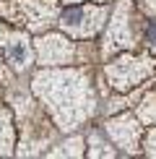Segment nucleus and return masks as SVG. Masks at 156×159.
<instances>
[{
  "instance_id": "obj_1",
  "label": "nucleus",
  "mask_w": 156,
  "mask_h": 159,
  "mask_svg": "<svg viewBox=\"0 0 156 159\" xmlns=\"http://www.w3.org/2000/svg\"><path fill=\"white\" fill-rule=\"evenodd\" d=\"M34 94L47 104L60 130H73L94 115L96 97L86 68L42 70L34 78Z\"/></svg>"
},
{
  "instance_id": "obj_2",
  "label": "nucleus",
  "mask_w": 156,
  "mask_h": 159,
  "mask_svg": "<svg viewBox=\"0 0 156 159\" xmlns=\"http://www.w3.org/2000/svg\"><path fill=\"white\" fill-rule=\"evenodd\" d=\"M57 13L60 8L55 0H13L0 5V16H5V21L18 24L29 31H44L57 21Z\"/></svg>"
},
{
  "instance_id": "obj_3",
  "label": "nucleus",
  "mask_w": 156,
  "mask_h": 159,
  "mask_svg": "<svg viewBox=\"0 0 156 159\" xmlns=\"http://www.w3.org/2000/svg\"><path fill=\"white\" fill-rule=\"evenodd\" d=\"M107 5L104 3H83V5H68L65 11L57 13V26L63 31H68L70 37H81L89 39L94 34H99L104 21H107Z\"/></svg>"
},
{
  "instance_id": "obj_4",
  "label": "nucleus",
  "mask_w": 156,
  "mask_h": 159,
  "mask_svg": "<svg viewBox=\"0 0 156 159\" xmlns=\"http://www.w3.org/2000/svg\"><path fill=\"white\" fill-rule=\"evenodd\" d=\"M156 70V60L141 55H122L115 63L107 65V78L117 91H130L138 84H143L148 76Z\"/></svg>"
},
{
  "instance_id": "obj_5",
  "label": "nucleus",
  "mask_w": 156,
  "mask_h": 159,
  "mask_svg": "<svg viewBox=\"0 0 156 159\" xmlns=\"http://www.w3.org/2000/svg\"><path fill=\"white\" fill-rule=\"evenodd\" d=\"M16 112L21 117L24 128V141H21V154H34L37 149H44L52 138V128L44 117V112L31 104L29 99H16Z\"/></svg>"
},
{
  "instance_id": "obj_6",
  "label": "nucleus",
  "mask_w": 156,
  "mask_h": 159,
  "mask_svg": "<svg viewBox=\"0 0 156 159\" xmlns=\"http://www.w3.org/2000/svg\"><path fill=\"white\" fill-rule=\"evenodd\" d=\"M0 52H3V57L8 60V65L16 73H21L31 65L34 60V44H31V39L26 37V31L16 29L13 24L8 21H0Z\"/></svg>"
},
{
  "instance_id": "obj_7",
  "label": "nucleus",
  "mask_w": 156,
  "mask_h": 159,
  "mask_svg": "<svg viewBox=\"0 0 156 159\" xmlns=\"http://www.w3.org/2000/svg\"><path fill=\"white\" fill-rule=\"evenodd\" d=\"M37 50V63L50 65V68H63V65H73L78 57V47L63 34H42L34 42Z\"/></svg>"
},
{
  "instance_id": "obj_8",
  "label": "nucleus",
  "mask_w": 156,
  "mask_h": 159,
  "mask_svg": "<svg viewBox=\"0 0 156 159\" xmlns=\"http://www.w3.org/2000/svg\"><path fill=\"white\" fill-rule=\"evenodd\" d=\"M133 0H120V5L112 13V24L109 31L104 37V55H112L117 50H125L135 44V34H133Z\"/></svg>"
},
{
  "instance_id": "obj_9",
  "label": "nucleus",
  "mask_w": 156,
  "mask_h": 159,
  "mask_svg": "<svg viewBox=\"0 0 156 159\" xmlns=\"http://www.w3.org/2000/svg\"><path fill=\"white\" fill-rule=\"evenodd\" d=\"M104 133L112 138L120 149H125L128 154H135L138 146H141L143 128L133 115H120V117H112V120L104 123Z\"/></svg>"
},
{
  "instance_id": "obj_10",
  "label": "nucleus",
  "mask_w": 156,
  "mask_h": 159,
  "mask_svg": "<svg viewBox=\"0 0 156 159\" xmlns=\"http://www.w3.org/2000/svg\"><path fill=\"white\" fill-rule=\"evenodd\" d=\"M13 120L11 112L0 110V154H11L13 151Z\"/></svg>"
},
{
  "instance_id": "obj_11",
  "label": "nucleus",
  "mask_w": 156,
  "mask_h": 159,
  "mask_svg": "<svg viewBox=\"0 0 156 159\" xmlns=\"http://www.w3.org/2000/svg\"><path fill=\"white\" fill-rule=\"evenodd\" d=\"M50 157H81L83 154V141L81 138H70V141H65V143H60L57 149H52V151H47Z\"/></svg>"
},
{
  "instance_id": "obj_12",
  "label": "nucleus",
  "mask_w": 156,
  "mask_h": 159,
  "mask_svg": "<svg viewBox=\"0 0 156 159\" xmlns=\"http://www.w3.org/2000/svg\"><path fill=\"white\" fill-rule=\"evenodd\" d=\"M138 115H141L143 123L156 125V91H151V94L143 97V102L138 104Z\"/></svg>"
},
{
  "instance_id": "obj_13",
  "label": "nucleus",
  "mask_w": 156,
  "mask_h": 159,
  "mask_svg": "<svg viewBox=\"0 0 156 159\" xmlns=\"http://www.w3.org/2000/svg\"><path fill=\"white\" fill-rule=\"evenodd\" d=\"M89 157H115V149L107 141H102L99 133L89 136Z\"/></svg>"
},
{
  "instance_id": "obj_14",
  "label": "nucleus",
  "mask_w": 156,
  "mask_h": 159,
  "mask_svg": "<svg viewBox=\"0 0 156 159\" xmlns=\"http://www.w3.org/2000/svg\"><path fill=\"white\" fill-rule=\"evenodd\" d=\"M146 154L148 157H156V128H151L148 136H146Z\"/></svg>"
},
{
  "instance_id": "obj_15",
  "label": "nucleus",
  "mask_w": 156,
  "mask_h": 159,
  "mask_svg": "<svg viewBox=\"0 0 156 159\" xmlns=\"http://www.w3.org/2000/svg\"><path fill=\"white\" fill-rule=\"evenodd\" d=\"M138 3H141L148 13H156V0H138Z\"/></svg>"
},
{
  "instance_id": "obj_16",
  "label": "nucleus",
  "mask_w": 156,
  "mask_h": 159,
  "mask_svg": "<svg viewBox=\"0 0 156 159\" xmlns=\"http://www.w3.org/2000/svg\"><path fill=\"white\" fill-rule=\"evenodd\" d=\"M0 78H8V68L3 65V60H0Z\"/></svg>"
},
{
  "instance_id": "obj_17",
  "label": "nucleus",
  "mask_w": 156,
  "mask_h": 159,
  "mask_svg": "<svg viewBox=\"0 0 156 159\" xmlns=\"http://www.w3.org/2000/svg\"><path fill=\"white\" fill-rule=\"evenodd\" d=\"M65 3H86V0H65ZM91 3H109V0H91Z\"/></svg>"
}]
</instances>
